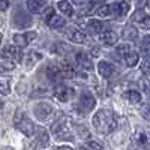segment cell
I'll return each mask as SVG.
<instances>
[{
  "label": "cell",
  "instance_id": "obj_36",
  "mask_svg": "<svg viewBox=\"0 0 150 150\" xmlns=\"http://www.w3.org/2000/svg\"><path fill=\"white\" fill-rule=\"evenodd\" d=\"M141 71H143L144 74H147V75H150V59H147V60H144V63L141 65Z\"/></svg>",
  "mask_w": 150,
  "mask_h": 150
},
{
  "label": "cell",
  "instance_id": "obj_33",
  "mask_svg": "<svg viewBox=\"0 0 150 150\" xmlns=\"http://www.w3.org/2000/svg\"><path fill=\"white\" fill-rule=\"evenodd\" d=\"M140 112H141V116H143L146 120H150V101H147V102L141 107Z\"/></svg>",
  "mask_w": 150,
  "mask_h": 150
},
{
  "label": "cell",
  "instance_id": "obj_24",
  "mask_svg": "<svg viewBox=\"0 0 150 150\" xmlns=\"http://www.w3.org/2000/svg\"><path fill=\"white\" fill-rule=\"evenodd\" d=\"M125 62H126V66H129V68L137 66V65H138V62H140V56H138V53L131 51L126 57H125Z\"/></svg>",
  "mask_w": 150,
  "mask_h": 150
},
{
  "label": "cell",
  "instance_id": "obj_32",
  "mask_svg": "<svg viewBox=\"0 0 150 150\" xmlns=\"http://www.w3.org/2000/svg\"><path fill=\"white\" fill-rule=\"evenodd\" d=\"M83 149L84 150H102V146L96 141H87V143H84Z\"/></svg>",
  "mask_w": 150,
  "mask_h": 150
},
{
  "label": "cell",
  "instance_id": "obj_1",
  "mask_svg": "<svg viewBox=\"0 0 150 150\" xmlns=\"http://www.w3.org/2000/svg\"><path fill=\"white\" fill-rule=\"evenodd\" d=\"M92 123H93L95 129L99 134H102V135L111 134L117 126V120H116L114 112H112L111 110H107V108L96 111V114L93 116Z\"/></svg>",
  "mask_w": 150,
  "mask_h": 150
},
{
  "label": "cell",
  "instance_id": "obj_9",
  "mask_svg": "<svg viewBox=\"0 0 150 150\" xmlns=\"http://www.w3.org/2000/svg\"><path fill=\"white\" fill-rule=\"evenodd\" d=\"M98 72H99V75H101L102 78L110 80L112 75L116 74V69H114V66H112L111 63L102 60V62H99V63H98Z\"/></svg>",
  "mask_w": 150,
  "mask_h": 150
},
{
  "label": "cell",
  "instance_id": "obj_23",
  "mask_svg": "<svg viewBox=\"0 0 150 150\" xmlns=\"http://www.w3.org/2000/svg\"><path fill=\"white\" fill-rule=\"evenodd\" d=\"M57 6H59V9L63 12L66 17H72V15H74V9H72L71 3L66 2V0H60V2L57 3Z\"/></svg>",
  "mask_w": 150,
  "mask_h": 150
},
{
  "label": "cell",
  "instance_id": "obj_4",
  "mask_svg": "<svg viewBox=\"0 0 150 150\" xmlns=\"http://www.w3.org/2000/svg\"><path fill=\"white\" fill-rule=\"evenodd\" d=\"M96 107V99L90 92H83L80 95L78 104H77V110L81 112V114H87L89 111H92Z\"/></svg>",
  "mask_w": 150,
  "mask_h": 150
},
{
  "label": "cell",
  "instance_id": "obj_22",
  "mask_svg": "<svg viewBox=\"0 0 150 150\" xmlns=\"http://www.w3.org/2000/svg\"><path fill=\"white\" fill-rule=\"evenodd\" d=\"M69 51H72V47L66 45L65 42H57L53 45V53L56 54H68Z\"/></svg>",
  "mask_w": 150,
  "mask_h": 150
},
{
  "label": "cell",
  "instance_id": "obj_27",
  "mask_svg": "<svg viewBox=\"0 0 150 150\" xmlns=\"http://www.w3.org/2000/svg\"><path fill=\"white\" fill-rule=\"evenodd\" d=\"M96 14L102 18H107V17H111L112 15V5H102L101 8L98 9Z\"/></svg>",
  "mask_w": 150,
  "mask_h": 150
},
{
  "label": "cell",
  "instance_id": "obj_18",
  "mask_svg": "<svg viewBox=\"0 0 150 150\" xmlns=\"http://www.w3.org/2000/svg\"><path fill=\"white\" fill-rule=\"evenodd\" d=\"M44 6H45L44 0H27V9L32 14H39V12H42Z\"/></svg>",
  "mask_w": 150,
  "mask_h": 150
},
{
  "label": "cell",
  "instance_id": "obj_7",
  "mask_svg": "<svg viewBox=\"0 0 150 150\" xmlns=\"http://www.w3.org/2000/svg\"><path fill=\"white\" fill-rule=\"evenodd\" d=\"M36 32H27V33H17L14 35V44L18 48H26L32 41H35Z\"/></svg>",
  "mask_w": 150,
  "mask_h": 150
},
{
  "label": "cell",
  "instance_id": "obj_6",
  "mask_svg": "<svg viewBox=\"0 0 150 150\" xmlns=\"http://www.w3.org/2000/svg\"><path fill=\"white\" fill-rule=\"evenodd\" d=\"M53 107L47 104V102H39V104H36L35 108H33V112H35V116L38 120H47L50 116L53 114Z\"/></svg>",
  "mask_w": 150,
  "mask_h": 150
},
{
  "label": "cell",
  "instance_id": "obj_43",
  "mask_svg": "<svg viewBox=\"0 0 150 150\" xmlns=\"http://www.w3.org/2000/svg\"><path fill=\"white\" fill-rule=\"evenodd\" d=\"M0 42H2V33H0Z\"/></svg>",
  "mask_w": 150,
  "mask_h": 150
},
{
  "label": "cell",
  "instance_id": "obj_13",
  "mask_svg": "<svg viewBox=\"0 0 150 150\" xmlns=\"http://www.w3.org/2000/svg\"><path fill=\"white\" fill-rule=\"evenodd\" d=\"M9 60H12L15 63V62H21V59H23V54H21V51H20V48L18 47H8V48H5L3 51H2Z\"/></svg>",
  "mask_w": 150,
  "mask_h": 150
},
{
  "label": "cell",
  "instance_id": "obj_12",
  "mask_svg": "<svg viewBox=\"0 0 150 150\" xmlns=\"http://www.w3.org/2000/svg\"><path fill=\"white\" fill-rule=\"evenodd\" d=\"M132 21L134 23H138V24H141V26H144V27H150V17L146 14V12L143 11V9H137L135 12H134V15H132Z\"/></svg>",
  "mask_w": 150,
  "mask_h": 150
},
{
  "label": "cell",
  "instance_id": "obj_42",
  "mask_svg": "<svg viewBox=\"0 0 150 150\" xmlns=\"http://www.w3.org/2000/svg\"><path fill=\"white\" fill-rule=\"evenodd\" d=\"M0 150H14V149H12V147H2Z\"/></svg>",
  "mask_w": 150,
  "mask_h": 150
},
{
  "label": "cell",
  "instance_id": "obj_19",
  "mask_svg": "<svg viewBox=\"0 0 150 150\" xmlns=\"http://www.w3.org/2000/svg\"><path fill=\"white\" fill-rule=\"evenodd\" d=\"M47 75H48V78L50 80H59L60 77L63 78V75H62V71H60V66L59 65H48L47 66Z\"/></svg>",
  "mask_w": 150,
  "mask_h": 150
},
{
  "label": "cell",
  "instance_id": "obj_34",
  "mask_svg": "<svg viewBox=\"0 0 150 150\" xmlns=\"http://www.w3.org/2000/svg\"><path fill=\"white\" fill-rule=\"evenodd\" d=\"M42 56L39 53H36V51H30L29 57H27V66H33L35 65V60H39Z\"/></svg>",
  "mask_w": 150,
  "mask_h": 150
},
{
  "label": "cell",
  "instance_id": "obj_16",
  "mask_svg": "<svg viewBox=\"0 0 150 150\" xmlns=\"http://www.w3.org/2000/svg\"><path fill=\"white\" fill-rule=\"evenodd\" d=\"M129 12V3L128 2H117L112 5V15H116V17H123V15H126Z\"/></svg>",
  "mask_w": 150,
  "mask_h": 150
},
{
  "label": "cell",
  "instance_id": "obj_26",
  "mask_svg": "<svg viewBox=\"0 0 150 150\" xmlns=\"http://www.w3.org/2000/svg\"><path fill=\"white\" fill-rule=\"evenodd\" d=\"M50 141V137H48V132L45 129H39V132H38V138H36V143L39 146H47Z\"/></svg>",
  "mask_w": 150,
  "mask_h": 150
},
{
  "label": "cell",
  "instance_id": "obj_35",
  "mask_svg": "<svg viewBox=\"0 0 150 150\" xmlns=\"http://www.w3.org/2000/svg\"><path fill=\"white\" fill-rule=\"evenodd\" d=\"M54 15H56V14H54V9H53V8H48V9L44 12V20H45V23L48 24V21L51 20Z\"/></svg>",
  "mask_w": 150,
  "mask_h": 150
},
{
  "label": "cell",
  "instance_id": "obj_25",
  "mask_svg": "<svg viewBox=\"0 0 150 150\" xmlns=\"http://www.w3.org/2000/svg\"><path fill=\"white\" fill-rule=\"evenodd\" d=\"M48 26L51 29H62V27H65V20L62 17H59V15H54L48 21Z\"/></svg>",
  "mask_w": 150,
  "mask_h": 150
},
{
  "label": "cell",
  "instance_id": "obj_31",
  "mask_svg": "<svg viewBox=\"0 0 150 150\" xmlns=\"http://www.w3.org/2000/svg\"><path fill=\"white\" fill-rule=\"evenodd\" d=\"M141 53L146 56V57H150V36H146L143 42H141Z\"/></svg>",
  "mask_w": 150,
  "mask_h": 150
},
{
  "label": "cell",
  "instance_id": "obj_41",
  "mask_svg": "<svg viewBox=\"0 0 150 150\" xmlns=\"http://www.w3.org/2000/svg\"><path fill=\"white\" fill-rule=\"evenodd\" d=\"M56 150H74V149H71V147H59Z\"/></svg>",
  "mask_w": 150,
  "mask_h": 150
},
{
  "label": "cell",
  "instance_id": "obj_3",
  "mask_svg": "<svg viewBox=\"0 0 150 150\" xmlns=\"http://www.w3.org/2000/svg\"><path fill=\"white\" fill-rule=\"evenodd\" d=\"M66 123H68L66 119L62 117V119H59L51 126V132H53L54 138L57 141H72L74 140V135L71 134V131H69Z\"/></svg>",
  "mask_w": 150,
  "mask_h": 150
},
{
  "label": "cell",
  "instance_id": "obj_39",
  "mask_svg": "<svg viewBox=\"0 0 150 150\" xmlns=\"http://www.w3.org/2000/svg\"><path fill=\"white\" fill-rule=\"evenodd\" d=\"M72 2H74L75 5H78V6H80V5H84L87 0H72Z\"/></svg>",
  "mask_w": 150,
  "mask_h": 150
},
{
  "label": "cell",
  "instance_id": "obj_11",
  "mask_svg": "<svg viewBox=\"0 0 150 150\" xmlns=\"http://www.w3.org/2000/svg\"><path fill=\"white\" fill-rule=\"evenodd\" d=\"M75 60H77L78 66H81L83 69L86 71H92L93 65H92V60H90V56L84 53V51H78L77 54H75Z\"/></svg>",
  "mask_w": 150,
  "mask_h": 150
},
{
  "label": "cell",
  "instance_id": "obj_2",
  "mask_svg": "<svg viewBox=\"0 0 150 150\" xmlns=\"http://www.w3.org/2000/svg\"><path fill=\"white\" fill-rule=\"evenodd\" d=\"M14 126L23 132L26 137H32L35 132H36V126L32 123V120L29 117H26V114L21 111V110H17L15 111V116H14Z\"/></svg>",
  "mask_w": 150,
  "mask_h": 150
},
{
  "label": "cell",
  "instance_id": "obj_29",
  "mask_svg": "<svg viewBox=\"0 0 150 150\" xmlns=\"http://www.w3.org/2000/svg\"><path fill=\"white\" fill-rule=\"evenodd\" d=\"M0 95H5V96L11 95V84L3 77H0Z\"/></svg>",
  "mask_w": 150,
  "mask_h": 150
},
{
  "label": "cell",
  "instance_id": "obj_40",
  "mask_svg": "<svg viewBox=\"0 0 150 150\" xmlns=\"http://www.w3.org/2000/svg\"><path fill=\"white\" fill-rule=\"evenodd\" d=\"M92 54H93V56H99V48H93Z\"/></svg>",
  "mask_w": 150,
  "mask_h": 150
},
{
  "label": "cell",
  "instance_id": "obj_14",
  "mask_svg": "<svg viewBox=\"0 0 150 150\" xmlns=\"http://www.w3.org/2000/svg\"><path fill=\"white\" fill-rule=\"evenodd\" d=\"M99 41H101L104 45H114L117 42V35L112 30H104L101 35H99Z\"/></svg>",
  "mask_w": 150,
  "mask_h": 150
},
{
  "label": "cell",
  "instance_id": "obj_20",
  "mask_svg": "<svg viewBox=\"0 0 150 150\" xmlns=\"http://www.w3.org/2000/svg\"><path fill=\"white\" fill-rule=\"evenodd\" d=\"M104 23L99 21V20H90L89 23H87V29L90 30V33H99L101 35L104 32Z\"/></svg>",
  "mask_w": 150,
  "mask_h": 150
},
{
  "label": "cell",
  "instance_id": "obj_15",
  "mask_svg": "<svg viewBox=\"0 0 150 150\" xmlns=\"http://www.w3.org/2000/svg\"><path fill=\"white\" fill-rule=\"evenodd\" d=\"M30 23H32V18L27 15V14H24L23 11H17V14H15V26L17 27H27L30 26Z\"/></svg>",
  "mask_w": 150,
  "mask_h": 150
},
{
  "label": "cell",
  "instance_id": "obj_10",
  "mask_svg": "<svg viewBox=\"0 0 150 150\" xmlns=\"http://www.w3.org/2000/svg\"><path fill=\"white\" fill-rule=\"evenodd\" d=\"M66 36H68L69 41H72L75 44H86V39H87L86 35L77 27H69L66 30Z\"/></svg>",
  "mask_w": 150,
  "mask_h": 150
},
{
  "label": "cell",
  "instance_id": "obj_44",
  "mask_svg": "<svg viewBox=\"0 0 150 150\" xmlns=\"http://www.w3.org/2000/svg\"><path fill=\"white\" fill-rule=\"evenodd\" d=\"M149 29H150V27H149Z\"/></svg>",
  "mask_w": 150,
  "mask_h": 150
},
{
  "label": "cell",
  "instance_id": "obj_21",
  "mask_svg": "<svg viewBox=\"0 0 150 150\" xmlns=\"http://www.w3.org/2000/svg\"><path fill=\"white\" fill-rule=\"evenodd\" d=\"M123 38L128 41H135L137 38H138V30L132 26H126L123 29Z\"/></svg>",
  "mask_w": 150,
  "mask_h": 150
},
{
  "label": "cell",
  "instance_id": "obj_38",
  "mask_svg": "<svg viewBox=\"0 0 150 150\" xmlns=\"http://www.w3.org/2000/svg\"><path fill=\"white\" fill-rule=\"evenodd\" d=\"M105 0H90V6H95V5H98V3H104Z\"/></svg>",
  "mask_w": 150,
  "mask_h": 150
},
{
  "label": "cell",
  "instance_id": "obj_37",
  "mask_svg": "<svg viewBox=\"0 0 150 150\" xmlns=\"http://www.w3.org/2000/svg\"><path fill=\"white\" fill-rule=\"evenodd\" d=\"M9 8V0H0V11H6Z\"/></svg>",
  "mask_w": 150,
  "mask_h": 150
},
{
  "label": "cell",
  "instance_id": "obj_30",
  "mask_svg": "<svg viewBox=\"0 0 150 150\" xmlns=\"http://www.w3.org/2000/svg\"><path fill=\"white\" fill-rule=\"evenodd\" d=\"M131 51H132V50H131V45H129V44H122V45H119V47L116 48V53H117L119 56H122L123 59L126 57Z\"/></svg>",
  "mask_w": 150,
  "mask_h": 150
},
{
  "label": "cell",
  "instance_id": "obj_28",
  "mask_svg": "<svg viewBox=\"0 0 150 150\" xmlns=\"http://www.w3.org/2000/svg\"><path fill=\"white\" fill-rule=\"evenodd\" d=\"M126 99L131 104H140L141 102V95L137 90H129V92H126Z\"/></svg>",
  "mask_w": 150,
  "mask_h": 150
},
{
  "label": "cell",
  "instance_id": "obj_17",
  "mask_svg": "<svg viewBox=\"0 0 150 150\" xmlns=\"http://www.w3.org/2000/svg\"><path fill=\"white\" fill-rule=\"evenodd\" d=\"M59 66H60V71H62L63 78H74L75 74H77L75 72V68L71 63H68V62H60Z\"/></svg>",
  "mask_w": 150,
  "mask_h": 150
},
{
  "label": "cell",
  "instance_id": "obj_8",
  "mask_svg": "<svg viewBox=\"0 0 150 150\" xmlns=\"http://www.w3.org/2000/svg\"><path fill=\"white\" fill-rule=\"evenodd\" d=\"M74 89L72 87H68V86H63V84H59L56 89H54V96L59 99L60 102H68L69 99L74 96Z\"/></svg>",
  "mask_w": 150,
  "mask_h": 150
},
{
  "label": "cell",
  "instance_id": "obj_5",
  "mask_svg": "<svg viewBox=\"0 0 150 150\" xmlns=\"http://www.w3.org/2000/svg\"><path fill=\"white\" fill-rule=\"evenodd\" d=\"M149 149V138L143 131L135 132L132 137V143L129 150H147Z\"/></svg>",
  "mask_w": 150,
  "mask_h": 150
}]
</instances>
